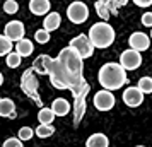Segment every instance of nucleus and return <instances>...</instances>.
Returning a JSON list of instances; mask_svg holds the SVG:
<instances>
[{
    "instance_id": "f257e3e1",
    "label": "nucleus",
    "mask_w": 152,
    "mask_h": 147,
    "mask_svg": "<svg viewBox=\"0 0 152 147\" xmlns=\"http://www.w3.org/2000/svg\"><path fill=\"white\" fill-rule=\"evenodd\" d=\"M84 60L72 46L63 48L56 58H51L48 67L50 82L56 89H72L84 82Z\"/></svg>"
},
{
    "instance_id": "f03ea898",
    "label": "nucleus",
    "mask_w": 152,
    "mask_h": 147,
    "mask_svg": "<svg viewBox=\"0 0 152 147\" xmlns=\"http://www.w3.org/2000/svg\"><path fill=\"white\" fill-rule=\"evenodd\" d=\"M97 80L103 89L106 91H116L120 87H123L126 82H128V77H126V70L116 62H110L104 63L103 67L99 69V74H97Z\"/></svg>"
},
{
    "instance_id": "7ed1b4c3",
    "label": "nucleus",
    "mask_w": 152,
    "mask_h": 147,
    "mask_svg": "<svg viewBox=\"0 0 152 147\" xmlns=\"http://www.w3.org/2000/svg\"><path fill=\"white\" fill-rule=\"evenodd\" d=\"M89 41L92 43V46L97 50H104V48H110L113 41H115V29L111 28V24L108 22H96L92 24L89 29Z\"/></svg>"
},
{
    "instance_id": "20e7f679",
    "label": "nucleus",
    "mask_w": 152,
    "mask_h": 147,
    "mask_svg": "<svg viewBox=\"0 0 152 147\" xmlns=\"http://www.w3.org/2000/svg\"><path fill=\"white\" fill-rule=\"evenodd\" d=\"M21 87L22 91L28 94L31 99H34V103L39 108H43V103L39 96H38V79L34 77V70L33 69H28L24 74H22V79H21Z\"/></svg>"
},
{
    "instance_id": "39448f33",
    "label": "nucleus",
    "mask_w": 152,
    "mask_h": 147,
    "mask_svg": "<svg viewBox=\"0 0 152 147\" xmlns=\"http://www.w3.org/2000/svg\"><path fill=\"white\" fill-rule=\"evenodd\" d=\"M67 17L74 24H82L89 17V9H87V5L84 2L75 0V2H72L69 7H67Z\"/></svg>"
},
{
    "instance_id": "423d86ee",
    "label": "nucleus",
    "mask_w": 152,
    "mask_h": 147,
    "mask_svg": "<svg viewBox=\"0 0 152 147\" xmlns=\"http://www.w3.org/2000/svg\"><path fill=\"white\" fill-rule=\"evenodd\" d=\"M69 46H72V48L75 50L77 53L80 55V58H82V60L91 58V56H92V53H94V46H92V43L89 41V36H87V34L75 36L74 39H70Z\"/></svg>"
},
{
    "instance_id": "0eeeda50",
    "label": "nucleus",
    "mask_w": 152,
    "mask_h": 147,
    "mask_svg": "<svg viewBox=\"0 0 152 147\" xmlns=\"http://www.w3.org/2000/svg\"><path fill=\"white\" fill-rule=\"evenodd\" d=\"M142 55H140V51H137V50H125L123 53L120 55V65L123 67L126 72L128 70H137L140 65H142Z\"/></svg>"
},
{
    "instance_id": "6e6552de",
    "label": "nucleus",
    "mask_w": 152,
    "mask_h": 147,
    "mask_svg": "<svg viewBox=\"0 0 152 147\" xmlns=\"http://www.w3.org/2000/svg\"><path fill=\"white\" fill-rule=\"evenodd\" d=\"M92 103L96 106V110H99V111H110L111 108L115 106L116 99H115V94L111 91L103 89V91H97V94L92 99Z\"/></svg>"
},
{
    "instance_id": "1a4fd4ad",
    "label": "nucleus",
    "mask_w": 152,
    "mask_h": 147,
    "mask_svg": "<svg viewBox=\"0 0 152 147\" xmlns=\"http://www.w3.org/2000/svg\"><path fill=\"white\" fill-rule=\"evenodd\" d=\"M4 34L7 36L12 43H17L19 39L24 38V34H26V28H24V24H22L21 21H9L7 24H5Z\"/></svg>"
},
{
    "instance_id": "9d476101",
    "label": "nucleus",
    "mask_w": 152,
    "mask_h": 147,
    "mask_svg": "<svg viewBox=\"0 0 152 147\" xmlns=\"http://www.w3.org/2000/svg\"><path fill=\"white\" fill-rule=\"evenodd\" d=\"M123 103L130 108H137L144 103V92L138 89L137 86H130L126 87L123 92Z\"/></svg>"
},
{
    "instance_id": "9b49d317",
    "label": "nucleus",
    "mask_w": 152,
    "mask_h": 147,
    "mask_svg": "<svg viewBox=\"0 0 152 147\" xmlns=\"http://www.w3.org/2000/svg\"><path fill=\"white\" fill-rule=\"evenodd\" d=\"M128 45H130L132 50L145 51V50H149V46H151V38H149V34H145L142 31H135L128 38Z\"/></svg>"
},
{
    "instance_id": "f8f14e48",
    "label": "nucleus",
    "mask_w": 152,
    "mask_h": 147,
    "mask_svg": "<svg viewBox=\"0 0 152 147\" xmlns=\"http://www.w3.org/2000/svg\"><path fill=\"white\" fill-rule=\"evenodd\" d=\"M51 9L50 0H31L29 2V10L34 15H46Z\"/></svg>"
},
{
    "instance_id": "ddd939ff",
    "label": "nucleus",
    "mask_w": 152,
    "mask_h": 147,
    "mask_svg": "<svg viewBox=\"0 0 152 147\" xmlns=\"http://www.w3.org/2000/svg\"><path fill=\"white\" fill-rule=\"evenodd\" d=\"M0 116L4 118H15V105L10 98H0Z\"/></svg>"
},
{
    "instance_id": "4468645a",
    "label": "nucleus",
    "mask_w": 152,
    "mask_h": 147,
    "mask_svg": "<svg viewBox=\"0 0 152 147\" xmlns=\"http://www.w3.org/2000/svg\"><path fill=\"white\" fill-rule=\"evenodd\" d=\"M60 22H62V15L58 12H48L46 17H45V21H43V29H46L48 33L56 31L60 28Z\"/></svg>"
},
{
    "instance_id": "2eb2a0df",
    "label": "nucleus",
    "mask_w": 152,
    "mask_h": 147,
    "mask_svg": "<svg viewBox=\"0 0 152 147\" xmlns=\"http://www.w3.org/2000/svg\"><path fill=\"white\" fill-rule=\"evenodd\" d=\"M51 111L55 113V116H65L70 113V103L65 98H56L51 103Z\"/></svg>"
},
{
    "instance_id": "dca6fc26",
    "label": "nucleus",
    "mask_w": 152,
    "mask_h": 147,
    "mask_svg": "<svg viewBox=\"0 0 152 147\" xmlns=\"http://www.w3.org/2000/svg\"><path fill=\"white\" fill-rule=\"evenodd\" d=\"M50 62H51V56L48 55H39L36 56V60L33 62V70H34L36 74H46L48 75V67H50Z\"/></svg>"
},
{
    "instance_id": "f3484780",
    "label": "nucleus",
    "mask_w": 152,
    "mask_h": 147,
    "mask_svg": "<svg viewBox=\"0 0 152 147\" xmlns=\"http://www.w3.org/2000/svg\"><path fill=\"white\" fill-rule=\"evenodd\" d=\"M33 51H34V45H33V41H29L26 38H22L15 43V53H19L21 56L33 55Z\"/></svg>"
},
{
    "instance_id": "a211bd4d",
    "label": "nucleus",
    "mask_w": 152,
    "mask_h": 147,
    "mask_svg": "<svg viewBox=\"0 0 152 147\" xmlns=\"http://www.w3.org/2000/svg\"><path fill=\"white\" fill-rule=\"evenodd\" d=\"M84 113H86V98L79 96L75 98V105H74V123L79 125L80 120L84 118Z\"/></svg>"
},
{
    "instance_id": "6ab92c4d",
    "label": "nucleus",
    "mask_w": 152,
    "mask_h": 147,
    "mask_svg": "<svg viewBox=\"0 0 152 147\" xmlns=\"http://www.w3.org/2000/svg\"><path fill=\"white\" fill-rule=\"evenodd\" d=\"M110 142H108V137L104 133H92L87 142H86V147H108Z\"/></svg>"
},
{
    "instance_id": "aec40b11",
    "label": "nucleus",
    "mask_w": 152,
    "mask_h": 147,
    "mask_svg": "<svg viewBox=\"0 0 152 147\" xmlns=\"http://www.w3.org/2000/svg\"><path fill=\"white\" fill-rule=\"evenodd\" d=\"M55 113L51 111V108H41L39 110V113H38V120H39V123H46V125H50V123H53V120H55Z\"/></svg>"
},
{
    "instance_id": "412c9836",
    "label": "nucleus",
    "mask_w": 152,
    "mask_h": 147,
    "mask_svg": "<svg viewBox=\"0 0 152 147\" xmlns=\"http://www.w3.org/2000/svg\"><path fill=\"white\" fill-rule=\"evenodd\" d=\"M53 132H55V128H53V125H51V123H50V125H46V123H39V127L34 130V133L39 137V139L51 137V135H53Z\"/></svg>"
},
{
    "instance_id": "4be33fe9",
    "label": "nucleus",
    "mask_w": 152,
    "mask_h": 147,
    "mask_svg": "<svg viewBox=\"0 0 152 147\" xmlns=\"http://www.w3.org/2000/svg\"><path fill=\"white\" fill-rule=\"evenodd\" d=\"M12 50H14V43L10 41L5 34H0V56L10 53Z\"/></svg>"
},
{
    "instance_id": "5701e85b",
    "label": "nucleus",
    "mask_w": 152,
    "mask_h": 147,
    "mask_svg": "<svg viewBox=\"0 0 152 147\" xmlns=\"http://www.w3.org/2000/svg\"><path fill=\"white\" fill-rule=\"evenodd\" d=\"M7 67H10V69H17L19 65H21V60H22V56L19 55V53H15V51H10V53H7Z\"/></svg>"
},
{
    "instance_id": "b1692460",
    "label": "nucleus",
    "mask_w": 152,
    "mask_h": 147,
    "mask_svg": "<svg viewBox=\"0 0 152 147\" xmlns=\"http://www.w3.org/2000/svg\"><path fill=\"white\" fill-rule=\"evenodd\" d=\"M137 87L144 92V94H152V77H142L138 80Z\"/></svg>"
},
{
    "instance_id": "393cba45",
    "label": "nucleus",
    "mask_w": 152,
    "mask_h": 147,
    "mask_svg": "<svg viewBox=\"0 0 152 147\" xmlns=\"http://www.w3.org/2000/svg\"><path fill=\"white\" fill-rule=\"evenodd\" d=\"M4 10H5V14L12 15L19 10V4H17L15 0H5V2H4Z\"/></svg>"
},
{
    "instance_id": "a878e982",
    "label": "nucleus",
    "mask_w": 152,
    "mask_h": 147,
    "mask_svg": "<svg viewBox=\"0 0 152 147\" xmlns=\"http://www.w3.org/2000/svg\"><path fill=\"white\" fill-rule=\"evenodd\" d=\"M34 39L38 43H41V45H45V43L50 41V33L46 31V29H38L34 33Z\"/></svg>"
},
{
    "instance_id": "bb28decb",
    "label": "nucleus",
    "mask_w": 152,
    "mask_h": 147,
    "mask_svg": "<svg viewBox=\"0 0 152 147\" xmlns=\"http://www.w3.org/2000/svg\"><path fill=\"white\" fill-rule=\"evenodd\" d=\"M33 135H34V130L31 127H22L21 130H19V139L21 140H29Z\"/></svg>"
},
{
    "instance_id": "cd10ccee",
    "label": "nucleus",
    "mask_w": 152,
    "mask_h": 147,
    "mask_svg": "<svg viewBox=\"0 0 152 147\" xmlns=\"http://www.w3.org/2000/svg\"><path fill=\"white\" fill-rule=\"evenodd\" d=\"M2 147H24L22 146V140L21 139H15V137H10L4 142V146Z\"/></svg>"
},
{
    "instance_id": "c85d7f7f",
    "label": "nucleus",
    "mask_w": 152,
    "mask_h": 147,
    "mask_svg": "<svg viewBox=\"0 0 152 147\" xmlns=\"http://www.w3.org/2000/svg\"><path fill=\"white\" fill-rule=\"evenodd\" d=\"M96 10H97V14L101 15L104 21L108 19V10H106V5H104L103 2H96Z\"/></svg>"
},
{
    "instance_id": "c756f323",
    "label": "nucleus",
    "mask_w": 152,
    "mask_h": 147,
    "mask_svg": "<svg viewBox=\"0 0 152 147\" xmlns=\"http://www.w3.org/2000/svg\"><path fill=\"white\" fill-rule=\"evenodd\" d=\"M142 24L145 28H152V12H144L142 14Z\"/></svg>"
},
{
    "instance_id": "7c9ffc66",
    "label": "nucleus",
    "mask_w": 152,
    "mask_h": 147,
    "mask_svg": "<svg viewBox=\"0 0 152 147\" xmlns=\"http://www.w3.org/2000/svg\"><path fill=\"white\" fill-rule=\"evenodd\" d=\"M137 7H142V9H145V7H152V0H132Z\"/></svg>"
},
{
    "instance_id": "2f4dec72",
    "label": "nucleus",
    "mask_w": 152,
    "mask_h": 147,
    "mask_svg": "<svg viewBox=\"0 0 152 147\" xmlns=\"http://www.w3.org/2000/svg\"><path fill=\"white\" fill-rule=\"evenodd\" d=\"M4 84V74H2V72H0V86Z\"/></svg>"
},
{
    "instance_id": "473e14b6",
    "label": "nucleus",
    "mask_w": 152,
    "mask_h": 147,
    "mask_svg": "<svg viewBox=\"0 0 152 147\" xmlns=\"http://www.w3.org/2000/svg\"><path fill=\"white\" fill-rule=\"evenodd\" d=\"M152 29V28H151ZM149 38H151V39H152V31H151V34H149Z\"/></svg>"
},
{
    "instance_id": "72a5a7b5",
    "label": "nucleus",
    "mask_w": 152,
    "mask_h": 147,
    "mask_svg": "<svg viewBox=\"0 0 152 147\" xmlns=\"http://www.w3.org/2000/svg\"><path fill=\"white\" fill-rule=\"evenodd\" d=\"M137 147H144V146H137Z\"/></svg>"
},
{
    "instance_id": "f704fd0d",
    "label": "nucleus",
    "mask_w": 152,
    "mask_h": 147,
    "mask_svg": "<svg viewBox=\"0 0 152 147\" xmlns=\"http://www.w3.org/2000/svg\"><path fill=\"white\" fill-rule=\"evenodd\" d=\"M151 12H152V10H151Z\"/></svg>"
}]
</instances>
